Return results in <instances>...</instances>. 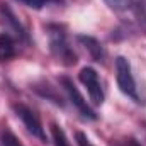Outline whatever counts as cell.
Masks as SVG:
<instances>
[{
  "mask_svg": "<svg viewBox=\"0 0 146 146\" xmlns=\"http://www.w3.org/2000/svg\"><path fill=\"white\" fill-rule=\"evenodd\" d=\"M60 85H61V88L65 90L68 100L73 104V107L78 110V114H80L83 119H87V121H95V119L99 117L97 112L90 107V104L83 99V95L80 94V90L76 88V85L73 83V80L70 76H60Z\"/></svg>",
  "mask_w": 146,
  "mask_h": 146,
  "instance_id": "obj_4",
  "label": "cell"
},
{
  "mask_svg": "<svg viewBox=\"0 0 146 146\" xmlns=\"http://www.w3.org/2000/svg\"><path fill=\"white\" fill-rule=\"evenodd\" d=\"M0 15H2V19H3L5 26L10 29L9 33H14V36H15V39H17L19 42L29 44V34H27L26 27L21 24V21L17 19V15L14 14V10H12L7 3H0Z\"/></svg>",
  "mask_w": 146,
  "mask_h": 146,
  "instance_id": "obj_6",
  "label": "cell"
},
{
  "mask_svg": "<svg viewBox=\"0 0 146 146\" xmlns=\"http://www.w3.org/2000/svg\"><path fill=\"white\" fill-rule=\"evenodd\" d=\"M0 146H24V145L19 141V138L14 134V131L7 124H3V126H0Z\"/></svg>",
  "mask_w": 146,
  "mask_h": 146,
  "instance_id": "obj_10",
  "label": "cell"
},
{
  "mask_svg": "<svg viewBox=\"0 0 146 146\" xmlns=\"http://www.w3.org/2000/svg\"><path fill=\"white\" fill-rule=\"evenodd\" d=\"M17 56V41L9 33H0V63H9Z\"/></svg>",
  "mask_w": 146,
  "mask_h": 146,
  "instance_id": "obj_9",
  "label": "cell"
},
{
  "mask_svg": "<svg viewBox=\"0 0 146 146\" xmlns=\"http://www.w3.org/2000/svg\"><path fill=\"white\" fill-rule=\"evenodd\" d=\"M78 78L83 83V87L87 88L92 104L102 106L104 99H106V92H104V87H102V82H100V76H99L97 70L92 66H83L78 73Z\"/></svg>",
  "mask_w": 146,
  "mask_h": 146,
  "instance_id": "obj_5",
  "label": "cell"
},
{
  "mask_svg": "<svg viewBox=\"0 0 146 146\" xmlns=\"http://www.w3.org/2000/svg\"><path fill=\"white\" fill-rule=\"evenodd\" d=\"M76 39H78V42L88 51L90 58H92L95 63H104V60H106V49H104L102 42H100L97 37L87 36V34H78Z\"/></svg>",
  "mask_w": 146,
  "mask_h": 146,
  "instance_id": "obj_7",
  "label": "cell"
},
{
  "mask_svg": "<svg viewBox=\"0 0 146 146\" xmlns=\"http://www.w3.org/2000/svg\"><path fill=\"white\" fill-rule=\"evenodd\" d=\"M114 146H141V143H139L136 138L127 136V138H122V139L115 141V145H114Z\"/></svg>",
  "mask_w": 146,
  "mask_h": 146,
  "instance_id": "obj_15",
  "label": "cell"
},
{
  "mask_svg": "<svg viewBox=\"0 0 146 146\" xmlns=\"http://www.w3.org/2000/svg\"><path fill=\"white\" fill-rule=\"evenodd\" d=\"M46 34H48L49 51L54 56V60L58 63H61L63 66H73V65H76L78 54L75 53L72 42H70L66 27L63 24L49 22V24H46Z\"/></svg>",
  "mask_w": 146,
  "mask_h": 146,
  "instance_id": "obj_1",
  "label": "cell"
},
{
  "mask_svg": "<svg viewBox=\"0 0 146 146\" xmlns=\"http://www.w3.org/2000/svg\"><path fill=\"white\" fill-rule=\"evenodd\" d=\"M21 2L22 5L29 7V9H34V10H41L44 7H49V5H60V3H65V0H17Z\"/></svg>",
  "mask_w": 146,
  "mask_h": 146,
  "instance_id": "obj_12",
  "label": "cell"
},
{
  "mask_svg": "<svg viewBox=\"0 0 146 146\" xmlns=\"http://www.w3.org/2000/svg\"><path fill=\"white\" fill-rule=\"evenodd\" d=\"M49 131H51V143H53V146H72L61 126H58L56 122H53L51 127H49Z\"/></svg>",
  "mask_w": 146,
  "mask_h": 146,
  "instance_id": "obj_11",
  "label": "cell"
},
{
  "mask_svg": "<svg viewBox=\"0 0 146 146\" xmlns=\"http://www.w3.org/2000/svg\"><path fill=\"white\" fill-rule=\"evenodd\" d=\"M31 88L36 92L37 95H41V97H44L46 100L53 102L54 106L65 107L63 97L60 95V92L56 90V87H53L49 82H46V80H41V82H37V83H33V85H31Z\"/></svg>",
  "mask_w": 146,
  "mask_h": 146,
  "instance_id": "obj_8",
  "label": "cell"
},
{
  "mask_svg": "<svg viewBox=\"0 0 146 146\" xmlns=\"http://www.w3.org/2000/svg\"><path fill=\"white\" fill-rule=\"evenodd\" d=\"M12 110L22 121V124H24V127L27 129L29 134H33L34 138H37L41 143H48V138H46V133H44V126H42L41 117L37 115L36 110H33L29 106H26L22 102L12 104Z\"/></svg>",
  "mask_w": 146,
  "mask_h": 146,
  "instance_id": "obj_3",
  "label": "cell"
},
{
  "mask_svg": "<svg viewBox=\"0 0 146 146\" xmlns=\"http://www.w3.org/2000/svg\"><path fill=\"white\" fill-rule=\"evenodd\" d=\"M75 139H76V145L78 146H95L92 145V141L87 138V134L85 133H82V131H76L75 133Z\"/></svg>",
  "mask_w": 146,
  "mask_h": 146,
  "instance_id": "obj_14",
  "label": "cell"
},
{
  "mask_svg": "<svg viewBox=\"0 0 146 146\" xmlns=\"http://www.w3.org/2000/svg\"><path fill=\"white\" fill-rule=\"evenodd\" d=\"M104 2L114 12H122V10H127L131 7V0H104Z\"/></svg>",
  "mask_w": 146,
  "mask_h": 146,
  "instance_id": "obj_13",
  "label": "cell"
},
{
  "mask_svg": "<svg viewBox=\"0 0 146 146\" xmlns=\"http://www.w3.org/2000/svg\"><path fill=\"white\" fill-rule=\"evenodd\" d=\"M115 82H117L119 90L126 97H129L131 100H134L138 104L141 102L139 100V94H138V87H136V80H134V75H133L131 63L124 56H117L115 58Z\"/></svg>",
  "mask_w": 146,
  "mask_h": 146,
  "instance_id": "obj_2",
  "label": "cell"
}]
</instances>
